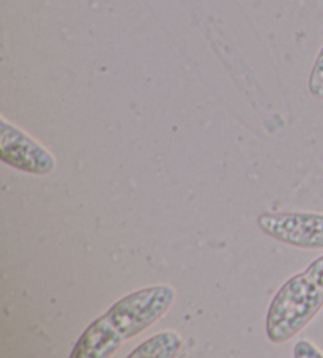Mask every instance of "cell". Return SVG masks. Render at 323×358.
I'll return each mask as SVG.
<instances>
[{
  "label": "cell",
  "mask_w": 323,
  "mask_h": 358,
  "mask_svg": "<svg viewBox=\"0 0 323 358\" xmlns=\"http://www.w3.org/2000/svg\"><path fill=\"white\" fill-rule=\"evenodd\" d=\"M175 297V289L169 284L148 286L125 295L87 327L74 345L71 358L113 357L123 343L163 317Z\"/></svg>",
  "instance_id": "1"
},
{
  "label": "cell",
  "mask_w": 323,
  "mask_h": 358,
  "mask_svg": "<svg viewBox=\"0 0 323 358\" xmlns=\"http://www.w3.org/2000/svg\"><path fill=\"white\" fill-rule=\"evenodd\" d=\"M323 308V291L301 271L282 284L266 314L265 331L281 344L298 335Z\"/></svg>",
  "instance_id": "2"
},
{
  "label": "cell",
  "mask_w": 323,
  "mask_h": 358,
  "mask_svg": "<svg viewBox=\"0 0 323 358\" xmlns=\"http://www.w3.org/2000/svg\"><path fill=\"white\" fill-rule=\"evenodd\" d=\"M257 224L266 236L301 250H323V213H262Z\"/></svg>",
  "instance_id": "3"
},
{
  "label": "cell",
  "mask_w": 323,
  "mask_h": 358,
  "mask_svg": "<svg viewBox=\"0 0 323 358\" xmlns=\"http://www.w3.org/2000/svg\"><path fill=\"white\" fill-rule=\"evenodd\" d=\"M0 158L3 163L34 176H48L55 169L52 153L5 117L0 119Z\"/></svg>",
  "instance_id": "4"
},
{
  "label": "cell",
  "mask_w": 323,
  "mask_h": 358,
  "mask_svg": "<svg viewBox=\"0 0 323 358\" xmlns=\"http://www.w3.org/2000/svg\"><path fill=\"white\" fill-rule=\"evenodd\" d=\"M182 345L183 339L177 331L166 330L138 345L129 354V358H172L178 355Z\"/></svg>",
  "instance_id": "5"
},
{
  "label": "cell",
  "mask_w": 323,
  "mask_h": 358,
  "mask_svg": "<svg viewBox=\"0 0 323 358\" xmlns=\"http://www.w3.org/2000/svg\"><path fill=\"white\" fill-rule=\"evenodd\" d=\"M309 92L314 98L323 100V46L314 60L309 75Z\"/></svg>",
  "instance_id": "6"
},
{
  "label": "cell",
  "mask_w": 323,
  "mask_h": 358,
  "mask_svg": "<svg viewBox=\"0 0 323 358\" xmlns=\"http://www.w3.org/2000/svg\"><path fill=\"white\" fill-rule=\"evenodd\" d=\"M294 357H296V358H304V357L323 358V352L317 348L314 343H310L309 339H300V341H298L294 348Z\"/></svg>",
  "instance_id": "7"
},
{
  "label": "cell",
  "mask_w": 323,
  "mask_h": 358,
  "mask_svg": "<svg viewBox=\"0 0 323 358\" xmlns=\"http://www.w3.org/2000/svg\"><path fill=\"white\" fill-rule=\"evenodd\" d=\"M304 273H306L323 291V256L317 257L314 262H310L306 270H304Z\"/></svg>",
  "instance_id": "8"
}]
</instances>
